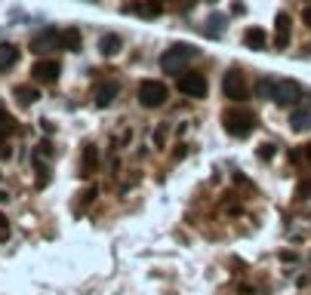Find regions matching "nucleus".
Instances as JSON below:
<instances>
[{"label": "nucleus", "instance_id": "4", "mask_svg": "<svg viewBox=\"0 0 311 295\" xmlns=\"http://www.w3.org/2000/svg\"><path fill=\"white\" fill-rule=\"evenodd\" d=\"M222 92H225V99H231V102H244V99L250 95V86H247V80H244L241 71H228V74L222 77Z\"/></svg>", "mask_w": 311, "mask_h": 295}, {"label": "nucleus", "instance_id": "1", "mask_svg": "<svg viewBox=\"0 0 311 295\" xmlns=\"http://www.w3.org/2000/svg\"><path fill=\"white\" fill-rule=\"evenodd\" d=\"M197 55V49L191 43H173L163 55H160V68L167 74H185L188 71V62Z\"/></svg>", "mask_w": 311, "mask_h": 295}, {"label": "nucleus", "instance_id": "13", "mask_svg": "<svg viewBox=\"0 0 311 295\" xmlns=\"http://www.w3.org/2000/svg\"><path fill=\"white\" fill-rule=\"evenodd\" d=\"M96 166H99V151H96V145H86V148H83L80 175H93V172H96Z\"/></svg>", "mask_w": 311, "mask_h": 295}, {"label": "nucleus", "instance_id": "16", "mask_svg": "<svg viewBox=\"0 0 311 295\" xmlns=\"http://www.w3.org/2000/svg\"><path fill=\"white\" fill-rule=\"evenodd\" d=\"M62 49H71V52H77L80 49V31H62Z\"/></svg>", "mask_w": 311, "mask_h": 295}, {"label": "nucleus", "instance_id": "19", "mask_svg": "<svg viewBox=\"0 0 311 295\" xmlns=\"http://www.w3.org/2000/svg\"><path fill=\"white\" fill-rule=\"evenodd\" d=\"M12 132H15V120L6 111H0V139H9Z\"/></svg>", "mask_w": 311, "mask_h": 295}, {"label": "nucleus", "instance_id": "18", "mask_svg": "<svg viewBox=\"0 0 311 295\" xmlns=\"http://www.w3.org/2000/svg\"><path fill=\"white\" fill-rule=\"evenodd\" d=\"M15 102L25 105V108L34 105V102H37V89H31V86H19V89H15Z\"/></svg>", "mask_w": 311, "mask_h": 295}, {"label": "nucleus", "instance_id": "7", "mask_svg": "<svg viewBox=\"0 0 311 295\" xmlns=\"http://www.w3.org/2000/svg\"><path fill=\"white\" fill-rule=\"evenodd\" d=\"M117 95H120L117 80H102V83H96V89H93V102H96V108H108Z\"/></svg>", "mask_w": 311, "mask_h": 295}, {"label": "nucleus", "instance_id": "23", "mask_svg": "<svg viewBox=\"0 0 311 295\" xmlns=\"http://www.w3.org/2000/svg\"><path fill=\"white\" fill-rule=\"evenodd\" d=\"M163 139H167V129H163V126H160V129H157V132H154V142H157V148H163Z\"/></svg>", "mask_w": 311, "mask_h": 295}, {"label": "nucleus", "instance_id": "2", "mask_svg": "<svg viewBox=\"0 0 311 295\" xmlns=\"http://www.w3.org/2000/svg\"><path fill=\"white\" fill-rule=\"evenodd\" d=\"M222 126H225V132L234 135V139H247V135L256 129V117H253L250 111H244V108H228V111L222 114Z\"/></svg>", "mask_w": 311, "mask_h": 295}, {"label": "nucleus", "instance_id": "6", "mask_svg": "<svg viewBox=\"0 0 311 295\" xmlns=\"http://www.w3.org/2000/svg\"><path fill=\"white\" fill-rule=\"evenodd\" d=\"M299 99H302L299 83H293V80H278V83H275V102H278V105L290 108V105H299Z\"/></svg>", "mask_w": 311, "mask_h": 295}, {"label": "nucleus", "instance_id": "20", "mask_svg": "<svg viewBox=\"0 0 311 295\" xmlns=\"http://www.w3.org/2000/svg\"><path fill=\"white\" fill-rule=\"evenodd\" d=\"M256 95L259 99H275V83L271 80H259L256 83Z\"/></svg>", "mask_w": 311, "mask_h": 295}, {"label": "nucleus", "instance_id": "21", "mask_svg": "<svg viewBox=\"0 0 311 295\" xmlns=\"http://www.w3.org/2000/svg\"><path fill=\"white\" fill-rule=\"evenodd\" d=\"M259 157H262V160H271V157H275V145H271V142L259 145Z\"/></svg>", "mask_w": 311, "mask_h": 295}, {"label": "nucleus", "instance_id": "17", "mask_svg": "<svg viewBox=\"0 0 311 295\" xmlns=\"http://www.w3.org/2000/svg\"><path fill=\"white\" fill-rule=\"evenodd\" d=\"M225 31V15H210L207 18V37H219Z\"/></svg>", "mask_w": 311, "mask_h": 295}, {"label": "nucleus", "instance_id": "12", "mask_svg": "<svg viewBox=\"0 0 311 295\" xmlns=\"http://www.w3.org/2000/svg\"><path fill=\"white\" fill-rule=\"evenodd\" d=\"M123 49V40H120V34H102V40H99V52L102 55H117Z\"/></svg>", "mask_w": 311, "mask_h": 295}, {"label": "nucleus", "instance_id": "9", "mask_svg": "<svg viewBox=\"0 0 311 295\" xmlns=\"http://www.w3.org/2000/svg\"><path fill=\"white\" fill-rule=\"evenodd\" d=\"M31 49L34 52H46V49H62V34L59 31H43V34H37L34 40H31Z\"/></svg>", "mask_w": 311, "mask_h": 295}, {"label": "nucleus", "instance_id": "3", "mask_svg": "<svg viewBox=\"0 0 311 295\" xmlns=\"http://www.w3.org/2000/svg\"><path fill=\"white\" fill-rule=\"evenodd\" d=\"M167 102V86L160 80H142L139 83V105L142 108H160Z\"/></svg>", "mask_w": 311, "mask_h": 295}, {"label": "nucleus", "instance_id": "25", "mask_svg": "<svg viewBox=\"0 0 311 295\" xmlns=\"http://www.w3.org/2000/svg\"><path fill=\"white\" fill-rule=\"evenodd\" d=\"M305 157H308V163H311V145H305Z\"/></svg>", "mask_w": 311, "mask_h": 295}, {"label": "nucleus", "instance_id": "14", "mask_svg": "<svg viewBox=\"0 0 311 295\" xmlns=\"http://www.w3.org/2000/svg\"><path fill=\"white\" fill-rule=\"evenodd\" d=\"M15 62H19V46H12V43H0V71L12 68Z\"/></svg>", "mask_w": 311, "mask_h": 295}, {"label": "nucleus", "instance_id": "5", "mask_svg": "<svg viewBox=\"0 0 311 295\" xmlns=\"http://www.w3.org/2000/svg\"><path fill=\"white\" fill-rule=\"evenodd\" d=\"M179 92L188 95V99H204L207 95V77L204 74H191V71L179 74Z\"/></svg>", "mask_w": 311, "mask_h": 295}, {"label": "nucleus", "instance_id": "22", "mask_svg": "<svg viewBox=\"0 0 311 295\" xmlns=\"http://www.w3.org/2000/svg\"><path fill=\"white\" fill-rule=\"evenodd\" d=\"M6 237H9V219L0 215V240H6Z\"/></svg>", "mask_w": 311, "mask_h": 295}, {"label": "nucleus", "instance_id": "15", "mask_svg": "<svg viewBox=\"0 0 311 295\" xmlns=\"http://www.w3.org/2000/svg\"><path fill=\"white\" fill-rule=\"evenodd\" d=\"M290 126H293L296 132L308 129V126H311V111H308V108H296V111H293V117H290Z\"/></svg>", "mask_w": 311, "mask_h": 295}, {"label": "nucleus", "instance_id": "8", "mask_svg": "<svg viewBox=\"0 0 311 295\" xmlns=\"http://www.w3.org/2000/svg\"><path fill=\"white\" fill-rule=\"evenodd\" d=\"M31 74H34L37 83H56L59 74H62V65L52 62V58H46V62H37V65L31 68Z\"/></svg>", "mask_w": 311, "mask_h": 295}, {"label": "nucleus", "instance_id": "24", "mask_svg": "<svg viewBox=\"0 0 311 295\" xmlns=\"http://www.w3.org/2000/svg\"><path fill=\"white\" fill-rule=\"evenodd\" d=\"M302 18H305V25H311V6L305 9V12H302Z\"/></svg>", "mask_w": 311, "mask_h": 295}, {"label": "nucleus", "instance_id": "11", "mask_svg": "<svg viewBox=\"0 0 311 295\" xmlns=\"http://www.w3.org/2000/svg\"><path fill=\"white\" fill-rule=\"evenodd\" d=\"M244 43H247L250 49H265V46H268V34H265V28H259V25L247 28V31H244Z\"/></svg>", "mask_w": 311, "mask_h": 295}, {"label": "nucleus", "instance_id": "10", "mask_svg": "<svg viewBox=\"0 0 311 295\" xmlns=\"http://www.w3.org/2000/svg\"><path fill=\"white\" fill-rule=\"evenodd\" d=\"M287 43H290V15L278 12V18H275V46L284 49Z\"/></svg>", "mask_w": 311, "mask_h": 295}]
</instances>
